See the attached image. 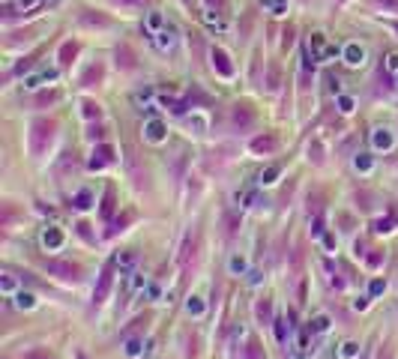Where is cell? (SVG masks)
Returning a JSON list of instances; mask_svg holds the SVG:
<instances>
[{
    "label": "cell",
    "mask_w": 398,
    "mask_h": 359,
    "mask_svg": "<svg viewBox=\"0 0 398 359\" xmlns=\"http://www.w3.org/2000/svg\"><path fill=\"white\" fill-rule=\"evenodd\" d=\"M278 177H282V168H278V165H272V168H266L264 174H261V183H264V186H272Z\"/></svg>",
    "instance_id": "28"
},
{
    "label": "cell",
    "mask_w": 398,
    "mask_h": 359,
    "mask_svg": "<svg viewBox=\"0 0 398 359\" xmlns=\"http://www.w3.org/2000/svg\"><path fill=\"white\" fill-rule=\"evenodd\" d=\"M144 135H147V141L150 144H162L168 138V132H165V126H162V120H150L147 126H144Z\"/></svg>",
    "instance_id": "11"
},
{
    "label": "cell",
    "mask_w": 398,
    "mask_h": 359,
    "mask_svg": "<svg viewBox=\"0 0 398 359\" xmlns=\"http://www.w3.org/2000/svg\"><path fill=\"white\" fill-rule=\"evenodd\" d=\"M81 108H84L81 114H84L87 120H99V117H102V108H99V105H96V102H84Z\"/></svg>",
    "instance_id": "29"
},
{
    "label": "cell",
    "mask_w": 398,
    "mask_h": 359,
    "mask_svg": "<svg viewBox=\"0 0 398 359\" xmlns=\"http://www.w3.org/2000/svg\"><path fill=\"white\" fill-rule=\"evenodd\" d=\"M45 269L51 272V275H60V278H69V282H75L78 275H81V266L72 261H48L45 263Z\"/></svg>",
    "instance_id": "4"
},
{
    "label": "cell",
    "mask_w": 398,
    "mask_h": 359,
    "mask_svg": "<svg viewBox=\"0 0 398 359\" xmlns=\"http://www.w3.org/2000/svg\"><path fill=\"white\" fill-rule=\"evenodd\" d=\"M75 54H78V42H63V48H60V63L69 66Z\"/></svg>",
    "instance_id": "22"
},
{
    "label": "cell",
    "mask_w": 398,
    "mask_h": 359,
    "mask_svg": "<svg viewBox=\"0 0 398 359\" xmlns=\"http://www.w3.org/2000/svg\"><path fill=\"white\" fill-rule=\"evenodd\" d=\"M96 81H102V66H90V69L84 72V78H81V84H84V87H93Z\"/></svg>",
    "instance_id": "23"
},
{
    "label": "cell",
    "mask_w": 398,
    "mask_h": 359,
    "mask_svg": "<svg viewBox=\"0 0 398 359\" xmlns=\"http://www.w3.org/2000/svg\"><path fill=\"white\" fill-rule=\"evenodd\" d=\"M231 123L236 129H252V123H255V114H252V108L249 105H233L231 108Z\"/></svg>",
    "instance_id": "7"
},
{
    "label": "cell",
    "mask_w": 398,
    "mask_h": 359,
    "mask_svg": "<svg viewBox=\"0 0 398 359\" xmlns=\"http://www.w3.org/2000/svg\"><path fill=\"white\" fill-rule=\"evenodd\" d=\"M111 3H120V6H135V9H138V6H144L147 0H111Z\"/></svg>",
    "instance_id": "44"
},
{
    "label": "cell",
    "mask_w": 398,
    "mask_h": 359,
    "mask_svg": "<svg viewBox=\"0 0 398 359\" xmlns=\"http://www.w3.org/2000/svg\"><path fill=\"white\" fill-rule=\"evenodd\" d=\"M365 261H368V266H371V269H377V266L383 263V252H371V255H368Z\"/></svg>",
    "instance_id": "39"
},
{
    "label": "cell",
    "mask_w": 398,
    "mask_h": 359,
    "mask_svg": "<svg viewBox=\"0 0 398 359\" xmlns=\"http://www.w3.org/2000/svg\"><path fill=\"white\" fill-rule=\"evenodd\" d=\"M72 207H75V210H81V213H84V210H90V207H93V192H90V189H81L78 195L72 197Z\"/></svg>",
    "instance_id": "16"
},
{
    "label": "cell",
    "mask_w": 398,
    "mask_h": 359,
    "mask_svg": "<svg viewBox=\"0 0 398 359\" xmlns=\"http://www.w3.org/2000/svg\"><path fill=\"white\" fill-rule=\"evenodd\" d=\"M392 225H395V219H392V216H383V219L374 222V230H377V233H386V230H392Z\"/></svg>",
    "instance_id": "35"
},
{
    "label": "cell",
    "mask_w": 398,
    "mask_h": 359,
    "mask_svg": "<svg viewBox=\"0 0 398 359\" xmlns=\"http://www.w3.org/2000/svg\"><path fill=\"white\" fill-rule=\"evenodd\" d=\"M324 246H327V249H335V236H332V233H324Z\"/></svg>",
    "instance_id": "48"
},
{
    "label": "cell",
    "mask_w": 398,
    "mask_h": 359,
    "mask_svg": "<svg viewBox=\"0 0 398 359\" xmlns=\"http://www.w3.org/2000/svg\"><path fill=\"white\" fill-rule=\"evenodd\" d=\"M272 324H275V338H278L282 344H288V335H291V329H288V321H285V317H275Z\"/></svg>",
    "instance_id": "24"
},
{
    "label": "cell",
    "mask_w": 398,
    "mask_h": 359,
    "mask_svg": "<svg viewBox=\"0 0 398 359\" xmlns=\"http://www.w3.org/2000/svg\"><path fill=\"white\" fill-rule=\"evenodd\" d=\"M54 129H57V123L51 117H36L30 123V153L33 156H42L48 150V144L54 138Z\"/></svg>",
    "instance_id": "1"
},
{
    "label": "cell",
    "mask_w": 398,
    "mask_h": 359,
    "mask_svg": "<svg viewBox=\"0 0 398 359\" xmlns=\"http://www.w3.org/2000/svg\"><path fill=\"white\" fill-rule=\"evenodd\" d=\"M327 329H330V317H327V314H317V317L308 324V332H314V335H317V332H327Z\"/></svg>",
    "instance_id": "26"
},
{
    "label": "cell",
    "mask_w": 398,
    "mask_h": 359,
    "mask_svg": "<svg viewBox=\"0 0 398 359\" xmlns=\"http://www.w3.org/2000/svg\"><path fill=\"white\" fill-rule=\"evenodd\" d=\"M57 78V72L54 69H45V72H39V75H27L24 78V87L27 90H36V87H42V84H48V81H54Z\"/></svg>",
    "instance_id": "12"
},
{
    "label": "cell",
    "mask_w": 398,
    "mask_h": 359,
    "mask_svg": "<svg viewBox=\"0 0 398 359\" xmlns=\"http://www.w3.org/2000/svg\"><path fill=\"white\" fill-rule=\"evenodd\" d=\"M186 311H189V314H195V317H198V314H204V311H207V305H204V302H201V296H192V299H189V302H186Z\"/></svg>",
    "instance_id": "30"
},
{
    "label": "cell",
    "mask_w": 398,
    "mask_h": 359,
    "mask_svg": "<svg viewBox=\"0 0 398 359\" xmlns=\"http://www.w3.org/2000/svg\"><path fill=\"white\" fill-rule=\"evenodd\" d=\"M338 356L341 359H356L360 356V344H356V341H344L341 350H338Z\"/></svg>",
    "instance_id": "25"
},
{
    "label": "cell",
    "mask_w": 398,
    "mask_h": 359,
    "mask_svg": "<svg viewBox=\"0 0 398 359\" xmlns=\"http://www.w3.org/2000/svg\"><path fill=\"white\" fill-rule=\"evenodd\" d=\"M192 123H195V129H198V132L207 129V117H192Z\"/></svg>",
    "instance_id": "47"
},
{
    "label": "cell",
    "mask_w": 398,
    "mask_h": 359,
    "mask_svg": "<svg viewBox=\"0 0 398 359\" xmlns=\"http://www.w3.org/2000/svg\"><path fill=\"white\" fill-rule=\"evenodd\" d=\"M371 141H374V150H392V144H395L392 135H389L386 129H377L374 135H371Z\"/></svg>",
    "instance_id": "15"
},
{
    "label": "cell",
    "mask_w": 398,
    "mask_h": 359,
    "mask_svg": "<svg viewBox=\"0 0 398 359\" xmlns=\"http://www.w3.org/2000/svg\"><path fill=\"white\" fill-rule=\"evenodd\" d=\"M15 288H18L15 275H9V272H6V275L0 278V291H3V294H15Z\"/></svg>",
    "instance_id": "31"
},
{
    "label": "cell",
    "mask_w": 398,
    "mask_h": 359,
    "mask_svg": "<svg viewBox=\"0 0 398 359\" xmlns=\"http://www.w3.org/2000/svg\"><path fill=\"white\" fill-rule=\"evenodd\" d=\"M150 39H153V45H156V48H159V51H171V48H174V42H177V30H174V27H171V24H168L165 30L153 33V36H150Z\"/></svg>",
    "instance_id": "9"
},
{
    "label": "cell",
    "mask_w": 398,
    "mask_h": 359,
    "mask_svg": "<svg viewBox=\"0 0 398 359\" xmlns=\"http://www.w3.org/2000/svg\"><path fill=\"white\" fill-rule=\"evenodd\" d=\"M141 288H147V278L138 275V272H132V291H141Z\"/></svg>",
    "instance_id": "41"
},
{
    "label": "cell",
    "mask_w": 398,
    "mask_h": 359,
    "mask_svg": "<svg viewBox=\"0 0 398 359\" xmlns=\"http://www.w3.org/2000/svg\"><path fill=\"white\" fill-rule=\"evenodd\" d=\"M246 359H266V353H264V347H261V341H258V338H249Z\"/></svg>",
    "instance_id": "21"
},
{
    "label": "cell",
    "mask_w": 398,
    "mask_h": 359,
    "mask_svg": "<svg viewBox=\"0 0 398 359\" xmlns=\"http://www.w3.org/2000/svg\"><path fill=\"white\" fill-rule=\"evenodd\" d=\"M114 159H117V150L111 147V144H99L96 150H93V156H90V168L93 171H102V168H108V165H114Z\"/></svg>",
    "instance_id": "3"
},
{
    "label": "cell",
    "mask_w": 398,
    "mask_h": 359,
    "mask_svg": "<svg viewBox=\"0 0 398 359\" xmlns=\"http://www.w3.org/2000/svg\"><path fill=\"white\" fill-rule=\"evenodd\" d=\"M24 359H51V353H48V350H42V347H33V350H27V353H24Z\"/></svg>",
    "instance_id": "38"
},
{
    "label": "cell",
    "mask_w": 398,
    "mask_h": 359,
    "mask_svg": "<svg viewBox=\"0 0 398 359\" xmlns=\"http://www.w3.org/2000/svg\"><path fill=\"white\" fill-rule=\"evenodd\" d=\"M123 353H126L129 359L141 356V341H138V338H129V341H126V347H123Z\"/></svg>",
    "instance_id": "32"
},
{
    "label": "cell",
    "mask_w": 398,
    "mask_h": 359,
    "mask_svg": "<svg viewBox=\"0 0 398 359\" xmlns=\"http://www.w3.org/2000/svg\"><path fill=\"white\" fill-rule=\"evenodd\" d=\"M111 285H114V272H111V266H105L99 275V285H96V291H93V302L99 305V302H105V296L111 294Z\"/></svg>",
    "instance_id": "8"
},
{
    "label": "cell",
    "mask_w": 398,
    "mask_h": 359,
    "mask_svg": "<svg viewBox=\"0 0 398 359\" xmlns=\"http://www.w3.org/2000/svg\"><path fill=\"white\" fill-rule=\"evenodd\" d=\"M365 60V51H363V45H356V42H350L347 48H344V63L347 66H360Z\"/></svg>",
    "instance_id": "14"
},
{
    "label": "cell",
    "mask_w": 398,
    "mask_h": 359,
    "mask_svg": "<svg viewBox=\"0 0 398 359\" xmlns=\"http://www.w3.org/2000/svg\"><path fill=\"white\" fill-rule=\"evenodd\" d=\"M75 359H87V356H84V353H75Z\"/></svg>",
    "instance_id": "52"
},
{
    "label": "cell",
    "mask_w": 398,
    "mask_h": 359,
    "mask_svg": "<svg viewBox=\"0 0 398 359\" xmlns=\"http://www.w3.org/2000/svg\"><path fill=\"white\" fill-rule=\"evenodd\" d=\"M15 302H18V308H36V296L33 294H24V291L15 296Z\"/></svg>",
    "instance_id": "33"
},
{
    "label": "cell",
    "mask_w": 398,
    "mask_h": 359,
    "mask_svg": "<svg viewBox=\"0 0 398 359\" xmlns=\"http://www.w3.org/2000/svg\"><path fill=\"white\" fill-rule=\"evenodd\" d=\"M338 3H341V0H338Z\"/></svg>",
    "instance_id": "53"
},
{
    "label": "cell",
    "mask_w": 398,
    "mask_h": 359,
    "mask_svg": "<svg viewBox=\"0 0 398 359\" xmlns=\"http://www.w3.org/2000/svg\"><path fill=\"white\" fill-rule=\"evenodd\" d=\"M383 288H386V282H383V278H374V282H371V296L383 294Z\"/></svg>",
    "instance_id": "42"
},
{
    "label": "cell",
    "mask_w": 398,
    "mask_h": 359,
    "mask_svg": "<svg viewBox=\"0 0 398 359\" xmlns=\"http://www.w3.org/2000/svg\"><path fill=\"white\" fill-rule=\"evenodd\" d=\"M210 60H213V69L222 75V78H233V63L228 57L225 48H210Z\"/></svg>",
    "instance_id": "5"
},
{
    "label": "cell",
    "mask_w": 398,
    "mask_h": 359,
    "mask_svg": "<svg viewBox=\"0 0 398 359\" xmlns=\"http://www.w3.org/2000/svg\"><path fill=\"white\" fill-rule=\"evenodd\" d=\"M255 314H258V321H261V324H269L272 302H269V299H258V305H255Z\"/></svg>",
    "instance_id": "19"
},
{
    "label": "cell",
    "mask_w": 398,
    "mask_h": 359,
    "mask_svg": "<svg viewBox=\"0 0 398 359\" xmlns=\"http://www.w3.org/2000/svg\"><path fill=\"white\" fill-rule=\"evenodd\" d=\"M368 308V299H356V311H365Z\"/></svg>",
    "instance_id": "51"
},
{
    "label": "cell",
    "mask_w": 398,
    "mask_h": 359,
    "mask_svg": "<svg viewBox=\"0 0 398 359\" xmlns=\"http://www.w3.org/2000/svg\"><path fill=\"white\" fill-rule=\"evenodd\" d=\"M252 150H255V153H275V150H278V138H275V135H258V138L252 141Z\"/></svg>",
    "instance_id": "10"
},
{
    "label": "cell",
    "mask_w": 398,
    "mask_h": 359,
    "mask_svg": "<svg viewBox=\"0 0 398 359\" xmlns=\"http://www.w3.org/2000/svg\"><path fill=\"white\" fill-rule=\"evenodd\" d=\"M165 27H168V21L162 18V12H150V15H147V30H150V36L165 30Z\"/></svg>",
    "instance_id": "17"
},
{
    "label": "cell",
    "mask_w": 398,
    "mask_h": 359,
    "mask_svg": "<svg viewBox=\"0 0 398 359\" xmlns=\"http://www.w3.org/2000/svg\"><path fill=\"white\" fill-rule=\"evenodd\" d=\"M57 99V93H48V96H39L36 99V105H45V102H54Z\"/></svg>",
    "instance_id": "49"
},
{
    "label": "cell",
    "mask_w": 398,
    "mask_h": 359,
    "mask_svg": "<svg viewBox=\"0 0 398 359\" xmlns=\"http://www.w3.org/2000/svg\"><path fill=\"white\" fill-rule=\"evenodd\" d=\"M338 105H341V111H344V114H350V111H353V99H350V96H341V99H338Z\"/></svg>",
    "instance_id": "43"
},
{
    "label": "cell",
    "mask_w": 398,
    "mask_h": 359,
    "mask_svg": "<svg viewBox=\"0 0 398 359\" xmlns=\"http://www.w3.org/2000/svg\"><path fill=\"white\" fill-rule=\"evenodd\" d=\"M117 263H123V266H132V263H135V255H117Z\"/></svg>",
    "instance_id": "46"
},
{
    "label": "cell",
    "mask_w": 398,
    "mask_h": 359,
    "mask_svg": "<svg viewBox=\"0 0 398 359\" xmlns=\"http://www.w3.org/2000/svg\"><path fill=\"white\" fill-rule=\"evenodd\" d=\"M81 24H99V27H111V18H105V15H93L90 9H84V12H81Z\"/></svg>",
    "instance_id": "18"
},
{
    "label": "cell",
    "mask_w": 398,
    "mask_h": 359,
    "mask_svg": "<svg viewBox=\"0 0 398 359\" xmlns=\"http://www.w3.org/2000/svg\"><path fill=\"white\" fill-rule=\"evenodd\" d=\"M395 78H398V75H395Z\"/></svg>",
    "instance_id": "54"
},
{
    "label": "cell",
    "mask_w": 398,
    "mask_h": 359,
    "mask_svg": "<svg viewBox=\"0 0 398 359\" xmlns=\"http://www.w3.org/2000/svg\"><path fill=\"white\" fill-rule=\"evenodd\" d=\"M111 213H114V189H108L102 197V219H111Z\"/></svg>",
    "instance_id": "27"
},
{
    "label": "cell",
    "mask_w": 398,
    "mask_h": 359,
    "mask_svg": "<svg viewBox=\"0 0 398 359\" xmlns=\"http://www.w3.org/2000/svg\"><path fill=\"white\" fill-rule=\"evenodd\" d=\"M308 54H311V57H317V60H330V57H335L338 51H335L330 42H327V36H324V33H311V36H308Z\"/></svg>",
    "instance_id": "2"
},
{
    "label": "cell",
    "mask_w": 398,
    "mask_h": 359,
    "mask_svg": "<svg viewBox=\"0 0 398 359\" xmlns=\"http://www.w3.org/2000/svg\"><path fill=\"white\" fill-rule=\"evenodd\" d=\"M368 3L383 9V12H398V0H368Z\"/></svg>",
    "instance_id": "34"
},
{
    "label": "cell",
    "mask_w": 398,
    "mask_h": 359,
    "mask_svg": "<svg viewBox=\"0 0 398 359\" xmlns=\"http://www.w3.org/2000/svg\"><path fill=\"white\" fill-rule=\"evenodd\" d=\"M114 57H117V66H120V69H135V54H132L129 45H117Z\"/></svg>",
    "instance_id": "13"
},
{
    "label": "cell",
    "mask_w": 398,
    "mask_h": 359,
    "mask_svg": "<svg viewBox=\"0 0 398 359\" xmlns=\"http://www.w3.org/2000/svg\"><path fill=\"white\" fill-rule=\"evenodd\" d=\"M207 6H210V9H213V6H216V9H219V12H222V9H225V0H207Z\"/></svg>",
    "instance_id": "50"
},
{
    "label": "cell",
    "mask_w": 398,
    "mask_h": 359,
    "mask_svg": "<svg viewBox=\"0 0 398 359\" xmlns=\"http://www.w3.org/2000/svg\"><path fill=\"white\" fill-rule=\"evenodd\" d=\"M189 255H195V240H192V236H186V243H183V252H180V263L189 261Z\"/></svg>",
    "instance_id": "36"
},
{
    "label": "cell",
    "mask_w": 398,
    "mask_h": 359,
    "mask_svg": "<svg viewBox=\"0 0 398 359\" xmlns=\"http://www.w3.org/2000/svg\"><path fill=\"white\" fill-rule=\"evenodd\" d=\"M386 66H389L392 72H398V51H392V54L386 57Z\"/></svg>",
    "instance_id": "45"
},
{
    "label": "cell",
    "mask_w": 398,
    "mask_h": 359,
    "mask_svg": "<svg viewBox=\"0 0 398 359\" xmlns=\"http://www.w3.org/2000/svg\"><path fill=\"white\" fill-rule=\"evenodd\" d=\"M45 3H51V0H18V9H21L24 15H33V12H39Z\"/></svg>",
    "instance_id": "20"
},
{
    "label": "cell",
    "mask_w": 398,
    "mask_h": 359,
    "mask_svg": "<svg viewBox=\"0 0 398 359\" xmlns=\"http://www.w3.org/2000/svg\"><path fill=\"white\" fill-rule=\"evenodd\" d=\"M243 269H246V258L233 255V258H231V272H243Z\"/></svg>",
    "instance_id": "40"
},
{
    "label": "cell",
    "mask_w": 398,
    "mask_h": 359,
    "mask_svg": "<svg viewBox=\"0 0 398 359\" xmlns=\"http://www.w3.org/2000/svg\"><path fill=\"white\" fill-rule=\"evenodd\" d=\"M353 165H356V171H363V174H368V171L374 168L371 156H356V159H353Z\"/></svg>",
    "instance_id": "37"
},
{
    "label": "cell",
    "mask_w": 398,
    "mask_h": 359,
    "mask_svg": "<svg viewBox=\"0 0 398 359\" xmlns=\"http://www.w3.org/2000/svg\"><path fill=\"white\" fill-rule=\"evenodd\" d=\"M39 243H42L45 252H60L63 243H66V236H63V230H60V228H45V230H42V236H39Z\"/></svg>",
    "instance_id": "6"
}]
</instances>
